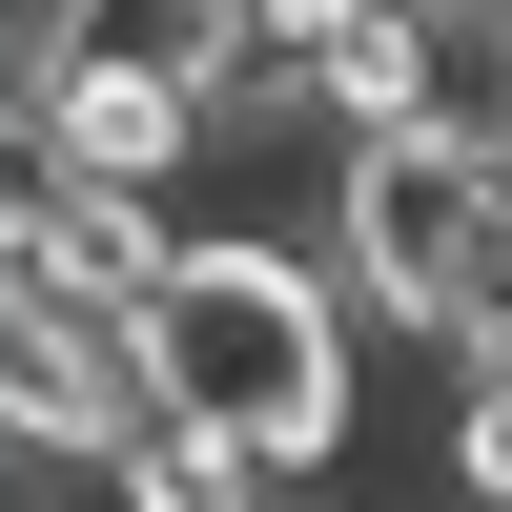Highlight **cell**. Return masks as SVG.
I'll return each mask as SVG.
<instances>
[{
  "label": "cell",
  "instance_id": "cell-3",
  "mask_svg": "<svg viewBox=\"0 0 512 512\" xmlns=\"http://www.w3.org/2000/svg\"><path fill=\"white\" fill-rule=\"evenodd\" d=\"M0 431H21V492L123 472V451L164 431V349H144V308H21V328H0Z\"/></svg>",
  "mask_w": 512,
  "mask_h": 512
},
{
  "label": "cell",
  "instance_id": "cell-9",
  "mask_svg": "<svg viewBox=\"0 0 512 512\" xmlns=\"http://www.w3.org/2000/svg\"><path fill=\"white\" fill-rule=\"evenodd\" d=\"M328 512H369V492H328Z\"/></svg>",
  "mask_w": 512,
  "mask_h": 512
},
{
  "label": "cell",
  "instance_id": "cell-7",
  "mask_svg": "<svg viewBox=\"0 0 512 512\" xmlns=\"http://www.w3.org/2000/svg\"><path fill=\"white\" fill-rule=\"evenodd\" d=\"M103 492H123V512H267L287 472H267V451H246V431H205V410H164V431L123 451Z\"/></svg>",
  "mask_w": 512,
  "mask_h": 512
},
{
  "label": "cell",
  "instance_id": "cell-6",
  "mask_svg": "<svg viewBox=\"0 0 512 512\" xmlns=\"http://www.w3.org/2000/svg\"><path fill=\"white\" fill-rule=\"evenodd\" d=\"M226 62V0H21V103L62 82H205Z\"/></svg>",
  "mask_w": 512,
  "mask_h": 512
},
{
  "label": "cell",
  "instance_id": "cell-4",
  "mask_svg": "<svg viewBox=\"0 0 512 512\" xmlns=\"http://www.w3.org/2000/svg\"><path fill=\"white\" fill-rule=\"evenodd\" d=\"M185 246H205V226H164V205H123V185L21 164V205H0V308H144Z\"/></svg>",
  "mask_w": 512,
  "mask_h": 512
},
{
  "label": "cell",
  "instance_id": "cell-2",
  "mask_svg": "<svg viewBox=\"0 0 512 512\" xmlns=\"http://www.w3.org/2000/svg\"><path fill=\"white\" fill-rule=\"evenodd\" d=\"M492 246H512V164L492 144H349L328 164V287L369 328H410V349H451V369L492 328Z\"/></svg>",
  "mask_w": 512,
  "mask_h": 512
},
{
  "label": "cell",
  "instance_id": "cell-10",
  "mask_svg": "<svg viewBox=\"0 0 512 512\" xmlns=\"http://www.w3.org/2000/svg\"><path fill=\"white\" fill-rule=\"evenodd\" d=\"M472 21H492V0H472Z\"/></svg>",
  "mask_w": 512,
  "mask_h": 512
},
{
  "label": "cell",
  "instance_id": "cell-8",
  "mask_svg": "<svg viewBox=\"0 0 512 512\" xmlns=\"http://www.w3.org/2000/svg\"><path fill=\"white\" fill-rule=\"evenodd\" d=\"M451 492H472V512H512V349H472V369H451Z\"/></svg>",
  "mask_w": 512,
  "mask_h": 512
},
{
  "label": "cell",
  "instance_id": "cell-1",
  "mask_svg": "<svg viewBox=\"0 0 512 512\" xmlns=\"http://www.w3.org/2000/svg\"><path fill=\"white\" fill-rule=\"evenodd\" d=\"M144 349H164V410L246 431L267 472H328L349 410H369V308L328 287V246H287V226H205L185 267L144 287Z\"/></svg>",
  "mask_w": 512,
  "mask_h": 512
},
{
  "label": "cell",
  "instance_id": "cell-5",
  "mask_svg": "<svg viewBox=\"0 0 512 512\" xmlns=\"http://www.w3.org/2000/svg\"><path fill=\"white\" fill-rule=\"evenodd\" d=\"M21 164L164 205L185 164H226V103H205V82H62V103H21Z\"/></svg>",
  "mask_w": 512,
  "mask_h": 512
}]
</instances>
